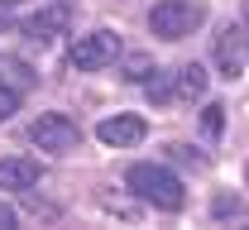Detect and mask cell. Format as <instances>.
Segmentation results:
<instances>
[{
	"label": "cell",
	"mask_w": 249,
	"mask_h": 230,
	"mask_svg": "<svg viewBox=\"0 0 249 230\" xmlns=\"http://www.w3.org/2000/svg\"><path fill=\"white\" fill-rule=\"evenodd\" d=\"M124 182H129V192L139 201H149V206H158V211H182V182H178V173L163 163H134L129 173H124Z\"/></svg>",
	"instance_id": "obj_1"
},
{
	"label": "cell",
	"mask_w": 249,
	"mask_h": 230,
	"mask_svg": "<svg viewBox=\"0 0 249 230\" xmlns=\"http://www.w3.org/2000/svg\"><path fill=\"white\" fill-rule=\"evenodd\" d=\"M201 24H206V5L201 0H158L154 10H149V29L158 38H168V43L196 34Z\"/></svg>",
	"instance_id": "obj_2"
},
{
	"label": "cell",
	"mask_w": 249,
	"mask_h": 230,
	"mask_svg": "<svg viewBox=\"0 0 249 230\" xmlns=\"http://www.w3.org/2000/svg\"><path fill=\"white\" fill-rule=\"evenodd\" d=\"M120 34L110 29H91V34H77V43L67 48V63L77 67V72H96V67H110L120 58Z\"/></svg>",
	"instance_id": "obj_3"
},
{
	"label": "cell",
	"mask_w": 249,
	"mask_h": 230,
	"mask_svg": "<svg viewBox=\"0 0 249 230\" xmlns=\"http://www.w3.org/2000/svg\"><path fill=\"white\" fill-rule=\"evenodd\" d=\"M29 139L38 149H48V154H72V149L82 144V130H77V120H67L62 110H43L29 125Z\"/></svg>",
	"instance_id": "obj_4"
},
{
	"label": "cell",
	"mask_w": 249,
	"mask_h": 230,
	"mask_svg": "<svg viewBox=\"0 0 249 230\" xmlns=\"http://www.w3.org/2000/svg\"><path fill=\"white\" fill-rule=\"evenodd\" d=\"M144 134H149V125H144L139 115H110V120L96 125V139L110 144V149H129V144H139Z\"/></svg>",
	"instance_id": "obj_5"
},
{
	"label": "cell",
	"mask_w": 249,
	"mask_h": 230,
	"mask_svg": "<svg viewBox=\"0 0 249 230\" xmlns=\"http://www.w3.org/2000/svg\"><path fill=\"white\" fill-rule=\"evenodd\" d=\"M67 24H72V10L67 5H43V10H34L29 19H24V34L38 38V43H48V38L67 34Z\"/></svg>",
	"instance_id": "obj_6"
},
{
	"label": "cell",
	"mask_w": 249,
	"mask_h": 230,
	"mask_svg": "<svg viewBox=\"0 0 249 230\" xmlns=\"http://www.w3.org/2000/svg\"><path fill=\"white\" fill-rule=\"evenodd\" d=\"M34 182H38L34 159H0V192H29Z\"/></svg>",
	"instance_id": "obj_7"
},
{
	"label": "cell",
	"mask_w": 249,
	"mask_h": 230,
	"mask_svg": "<svg viewBox=\"0 0 249 230\" xmlns=\"http://www.w3.org/2000/svg\"><path fill=\"white\" fill-rule=\"evenodd\" d=\"M206 96V67L201 63H187L173 72V101H201Z\"/></svg>",
	"instance_id": "obj_8"
},
{
	"label": "cell",
	"mask_w": 249,
	"mask_h": 230,
	"mask_svg": "<svg viewBox=\"0 0 249 230\" xmlns=\"http://www.w3.org/2000/svg\"><path fill=\"white\" fill-rule=\"evenodd\" d=\"M240 43H245V29H225L216 43V63H220V77H240V67H245V53H240Z\"/></svg>",
	"instance_id": "obj_9"
},
{
	"label": "cell",
	"mask_w": 249,
	"mask_h": 230,
	"mask_svg": "<svg viewBox=\"0 0 249 230\" xmlns=\"http://www.w3.org/2000/svg\"><path fill=\"white\" fill-rule=\"evenodd\" d=\"M0 82L15 87V91H29V87H34V72H29V63H19V58H0Z\"/></svg>",
	"instance_id": "obj_10"
},
{
	"label": "cell",
	"mask_w": 249,
	"mask_h": 230,
	"mask_svg": "<svg viewBox=\"0 0 249 230\" xmlns=\"http://www.w3.org/2000/svg\"><path fill=\"white\" fill-rule=\"evenodd\" d=\"M154 72H158V63L149 53H129V58H124V77H129V82H149Z\"/></svg>",
	"instance_id": "obj_11"
},
{
	"label": "cell",
	"mask_w": 249,
	"mask_h": 230,
	"mask_svg": "<svg viewBox=\"0 0 249 230\" xmlns=\"http://www.w3.org/2000/svg\"><path fill=\"white\" fill-rule=\"evenodd\" d=\"M15 110H19V91H15V87H5V82H0V125H5V120H10V115H15Z\"/></svg>",
	"instance_id": "obj_12"
},
{
	"label": "cell",
	"mask_w": 249,
	"mask_h": 230,
	"mask_svg": "<svg viewBox=\"0 0 249 230\" xmlns=\"http://www.w3.org/2000/svg\"><path fill=\"white\" fill-rule=\"evenodd\" d=\"M15 221H19V216H15V206H10V201H0V230H15Z\"/></svg>",
	"instance_id": "obj_13"
},
{
	"label": "cell",
	"mask_w": 249,
	"mask_h": 230,
	"mask_svg": "<svg viewBox=\"0 0 249 230\" xmlns=\"http://www.w3.org/2000/svg\"><path fill=\"white\" fill-rule=\"evenodd\" d=\"M206 130L220 134V106H206Z\"/></svg>",
	"instance_id": "obj_14"
},
{
	"label": "cell",
	"mask_w": 249,
	"mask_h": 230,
	"mask_svg": "<svg viewBox=\"0 0 249 230\" xmlns=\"http://www.w3.org/2000/svg\"><path fill=\"white\" fill-rule=\"evenodd\" d=\"M245 38H249V5H245Z\"/></svg>",
	"instance_id": "obj_15"
},
{
	"label": "cell",
	"mask_w": 249,
	"mask_h": 230,
	"mask_svg": "<svg viewBox=\"0 0 249 230\" xmlns=\"http://www.w3.org/2000/svg\"><path fill=\"white\" fill-rule=\"evenodd\" d=\"M0 5H19V0H0Z\"/></svg>",
	"instance_id": "obj_16"
}]
</instances>
